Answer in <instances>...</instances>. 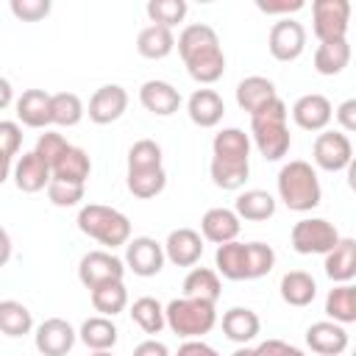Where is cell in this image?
Segmentation results:
<instances>
[{"instance_id":"2e32d148","label":"cell","mask_w":356,"mask_h":356,"mask_svg":"<svg viewBox=\"0 0 356 356\" xmlns=\"http://www.w3.org/2000/svg\"><path fill=\"white\" fill-rule=\"evenodd\" d=\"M306 345L317 356H342L348 350V331L334 320H320L306 328Z\"/></svg>"},{"instance_id":"ffe728a7","label":"cell","mask_w":356,"mask_h":356,"mask_svg":"<svg viewBox=\"0 0 356 356\" xmlns=\"http://www.w3.org/2000/svg\"><path fill=\"white\" fill-rule=\"evenodd\" d=\"M186 114L197 128H214L225 114V103L214 89H195L186 100Z\"/></svg>"},{"instance_id":"6f0895ef","label":"cell","mask_w":356,"mask_h":356,"mask_svg":"<svg viewBox=\"0 0 356 356\" xmlns=\"http://www.w3.org/2000/svg\"><path fill=\"white\" fill-rule=\"evenodd\" d=\"M231 356H259V353H256V348H248V345H242V348H236Z\"/></svg>"},{"instance_id":"bcb514c9","label":"cell","mask_w":356,"mask_h":356,"mask_svg":"<svg viewBox=\"0 0 356 356\" xmlns=\"http://www.w3.org/2000/svg\"><path fill=\"white\" fill-rule=\"evenodd\" d=\"M22 147V128L14 120H0V159L11 161Z\"/></svg>"},{"instance_id":"8d00e7d4","label":"cell","mask_w":356,"mask_h":356,"mask_svg":"<svg viewBox=\"0 0 356 356\" xmlns=\"http://www.w3.org/2000/svg\"><path fill=\"white\" fill-rule=\"evenodd\" d=\"M89 300H92L95 312H100L103 317H114L128 306V289L122 281H108V284L89 289Z\"/></svg>"},{"instance_id":"4fadbf2b","label":"cell","mask_w":356,"mask_h":356,"mask_svg":"<svg viewBox=\"0 0 356 356\" xmlns=\"http://www.w3.org/2000/svg\"><path fill=\"white\" fill-rule=\"evenodd\" d=\"M289 114H292V120H295L298 128L312 131V134H320V131L328 128V122H331V117H334V106H331V100H328L325 95L309 92V95H300V97L292 103Z\"/></svg>"},{"instance_id":"db71d44e","label":"cell","mask_w":356,"mask_h":356,"mask_svg":"<svg viewBox=\"0 0 356 356\" xmlns=\"http://www.w3.org/2000/svg\"><path fill=\"white\" fill-rule=\"evenodd\" d=\"M11 250H14V245H11V236H8V231L0 225V267H6V264H8V259H11Z\"/></svg>"},{"instance_id":"d6986e66","label":"cell","mask_w":356,"mask_h":356,"mask_svg":"<svg viewBox=\"0 0 356 356\" xmlns=\"http://www.w3.org/2000/svg\"><path fill=\"white\" fill-rule=\"evenodd\" d=\"M11 175H14V184H17V189L19 192H25V195H33V192H42V189H47V184H50V167L33 153V150H28V153H22L19 159H17V164L11 167Z\"/></svg>"},{"instance_id":"7dc6e473","label":"cell","mask_w":356,"mask_h":356,"mask_svg":"<svg viewBox=\"0 0 356 356\" xmlns=\"http://www.w3.org/2000/svg\"><path fill=\"white\" fill-rule=\"evenodd\" d=\"M8 8L19 22H39L50 14V0H11Z\"/></svg>"},{"instance_id":"83f0119b","label":"cell","mask_w":356,"mask_h":356,"mask_svg":"<svg viewBox=\"0 0 356 356\" xmlns=\"http://www.w3.org/2000/svg\"><path fill=\"white\" fill-rule=\"evenodd\" d=\"M211 159L250 161V136L242 128H222L211 139Z\"/></svg>"},{"instance_id":"cb8c5ba5","label":"cell","mask_w":356,"mask_h":356,"mask_svg":"<svg viewBox=\"0 0 356 356\" xmlns=\"http://www.w3.org/2000/svg\"><path fill=\"white\" fill-rule=\"evenodd\" d=\"M259 331H261V320L248 306H234L222 314V334L236 345H248L250 339L259 337Z\"/></svg>"},{"instance_id":"7a4b0ae2","label":"cell","mask_w":356,"mask_h":356,"mask_svg":"<svg viewBox=\"0 0 356 356\" xmlns=\"http://www.w3.org/2000/svg\"><path fill=\"white\" fill-rule=\"evenodd\" d=\"M289 108L281 97H273L264 103L256 114H250V145L261 153L267 161H281L292 147V134L286 125Z\"/></svg>"},{"instance_id":"44dd1931","label":"cell","mask_w":356,"mask_h":356,"mask_svg":"<svg viewBox=\"0 0 356 356\" xmlns=\"http://www.w3.org/2000/svg\"><path fill=\"white\" fill-rule=\"evenodd\" d=\"M323 267L334 284H350L356 278V239L339 236V242L325 253Z\"/></svg>"},{"instance_id":"c3c4849f","label":"cell","mask_w":356,"mask_h":356,"mask_svg":"<svg viewBox=\"0 0 356 356\" xmlns=\"http://www.w3.org/2000/svg\"><path fill=\"white\" fill-rule=\"evenodd\" d=\"M256 353L259 356H306L300 348L284 342V339H264L256 345Z\"/></svg>"},{"instance_id":"484cf974","label":"cell","mask_w":356,"mask_h":356,"mask_svg":"<svg viewBox=\"0 0 356 356\" xmlns=\"http://www.w3.org/2000/svg\"><path fill=\"white\" fill-rule=\"evenodd\" d=\"M273 97H278L275 83H273L270 78H264V75H248V78H242V81L236 83V103H239V108L248 111V114H256V111H259L264 103H270Z\"/></svg>"},{"instance_id":"e0dca14e","label":"cell","mask_w":356,"mask_h":356,"mask_svg":"<svg viewBox=\"0 0 356 356\" xmlns=\"http://www.w3.org/2000/svg\"><path fill=\"white\" fill-rule=\"evenodd\" d=\"M139 103L145 106V111H150L156 117H170L181 108V92L170 81L153 78L139 86Z\"/></svg>"},{"instance_id":"f546056e","label":"cell","mask_w":356,"mask_h":356,"mask_svg":"<svg viewBox=\"0 0 356 356\" xmlns=\"http://www.w3.org/2000/svg\"><path fill=\"white\" fill-rule=\"evenodd\" d=\"M117 325L111 317H103V314H95V317H86L78 328V339L89 348V350H111L117 345Z\"/></svg>"},{"instance_id":"9c48e42d","label":"cell","mask_w":356,"mask_h":356,"mask_svg":"<svg viewBox=\"0 0 356 356\" xmlns=\"http://www.w3.org/2000/svg\"><path fill=\"white\" fill-rule=\"evenodd\" d=\"M122 275H125V264L111 250H89L78 261V281L86 289H95L108 281H122Z\"/></svg>"},{"instance_id":"30bf717a","label":"cell","mask_w":356,"mask_h":356,"mask_svg":"<svg viewBox=\"0 0 356 356\" xmlns=\"http://www.w3.org/2000/svg\"><path fill=\"white\" fill-rule=\"evenodd\" d=\"M267 50L275 61L300 58V53L306 50V28L292 17H281L267 33Z\"/></svg>"},{"instance_id":"f907efd6","label":"cell","mask_w":356,"mask_h":356,"mask_svg":"<svg viewBox=\"0 0 356 356\" xmlns=\"http://www.w3.org/2000/svg\"><path fill=\"white\" fill-rule=\"evenodd\" d=\"M334 117H337V122H339L342 134L356 131V100H353V97H348L345 103H339V106L334 108Z\"/></svg>"},{"instance_id":"9a60e30c","label":"cell","mask_w":356,"mask_h":356,"mask_svg":"<svg viewBox=\"0 0 356 356\" xmlns=\"http://www.w3.org/2000/svg\"><path fill=\"white\" fill-rule=\"evenodd\" d=\"M164 259L175 267H195L203 256V236L195 228H175L164 239Z\"/></svg>"},{"instance_id":"9f6ffc18","label":"cell","mask_w":356,"mask_h":356,"mask_svg":"<svg viewBox=\"0 0 356 356\" xmlns=\"http://www.w3.org/2000/svg\"><path fill=\"white\" fill-rule=\"evenodd\" d=\"M11 175V161H6V159H0V184H6V178Z\"/></svg>"},{"instance_id":"d590c367","label":"cell","mask_w":356,"mask_h":356,"mask_svg":"<svg viewBox=\"0 0 356 356\" xmlns=\"http://www.w3.org/2000/svg\"><path fill=\"white\" fill-rule=\"evenodd\" d=\"M86 108L83 100L75 92H56L50 95V125H61V128H72L83 120Z\"/></svg>"},{"instance_id":"1f68e13d","label":"cell","mask_w":356,"mask_h":356,"mask_svg":"<svg viewBox=\"0 0 356 356\" xmlns=\"http://www.w3.org/2000/svg\"><path fill=\"white\" fill-rule=\"evenodd\" d=\"M136 50L142 58H150V61H159V58H167L172 50H175V36L170 28H161V25H147L139 31L136 36Z\"/></svg>"},{"instance_id":"816d5d0a","label":"cell","mask_w":356,"mask_h":356,"mask_svg":"<svg viewBox=\"0 0 356 356\" xmlns=\"http://www.w3.org/2000/svg\"><path fill=\"white\" fill-rule=\"evenodd\" d=\"M175 356H220V353L209 342H203V339H184L178 345V353Z\"/></svg>"},{"instance_id":"6da1fadb","label":"cell","mask_w":356,"mask_h":356,"mask_svg":"<svg viewBox=\"0 0 356 356\" xmlns=\"http://www.w3.org/2000/svg\"><path fill=\"white\" fill-rule=\"evenodd\" d=\"M175 47H178V56L189 72L192 81L203 83V86H211L222 78L225 72V53L220 47V36L211 25L206 22H192L186 25L178 39H175Z\"/></svg>"},{"instance_id":"603a6c76","label":"cell","mask_w":356,"mask_h":356,"mask_svg":"<svg viewBox=\"0 0 356 356\" xmlns=\"http://www.w3.org/2000/svg\"><path fill=\"white\" fill-rule=\"evenodd\" d=\"M89 172H92V159H89V153H86L83 147H75V145H70V147L56 159V164L50 167V175H53L56 181L83 184V186H86Z\"/></svg>"},{"instance_id":"680465c9","label":"cell","mask_w":356,"mask_h":356,"mask_svg":"<svg viewBox=\"0 0 356 356\" xmlns=\"http://www.w3.org/2000/svg\"><path fill=\"white\" fill-rule=\"evenodd\" d=\"M89 356H111V350H92Z\"/></svg>"},{"instance_id":"681fc988","label":"cell","mask_w":356,"mask_h":356,"mask_svg":"<svg viewBox=\"0 0 356 356\" xmlns=\"http://www.w3.org/2000/svg\"><path fill=\"white\" fill-rule=\"evenodd\" d=\"M303 6H306L303 0H256L259 11H264V14H284V17L300 11Z\"/></svg>"},{"instance_id":"836d02e7","label":"cell","mask_w":356,"mask_h":356,"mask_svg":"<svg viewBox=\"0 0 356 356\" xmlns=\"http://www.w3.org/2000/svg\"><path fill=\"white\" fill-rule=\"evenodd\" d=\"M325 314H328V320H334L339 325L356 323V286L353 284H337L325 295Z\"/></svg>"},{"instance_id":"7bdbcfd3","label":"cell","mask_w":356,"mask_h":356,"mask_svg":"<svg viewBox=\"0 0 356 356\" xmlns=\"http://www.w3.org/2000/svg\"><path fill=\"white\" fill-rule=\"evenodd\" d=\"M275 267V250L267 242H248V281L264 278Z\"/></svg>"},{"instance_id":"3957f363","label":"cell","mask_w":356,"mask_h":356,"mask_svg":"<svg viewBox=\"0 0 356 356\" xmlns=\"http://www.w3.org/2000/svg\"><path fill=\"white\" fill-rule=\"evenodd\" d=\"M275 189H278V197L284 200V206L289 211H300V214L317 209L323 200L317 170L303 159H292L278 170Z\"/></svg>"},{"instance_id":"11a10c76","label":"cell","mask_w":356,"mask_h":356,"mask_svg":"<svg viewBox=\"0 0 356 356\" xmlns=\"http://www.w3.org/2000/svg\"><path fill=\"white\" fill-rule=\"evenodd\" d=\"M11 100H14V86H11V81H8V78H3V75H0V111H3V108H8V106H11Z\"/></svg>"},{"instance_id":"60d3db41","label":"cell","mask_w":356,"mask_h":356,"mask_svg":"<svg viewBox=\"0 0 356 356\" xmlns=\"http://www.w3.org/2000/svg\"><path fill=\"white\" fill-rule=\"evenodd\" d=\"M147 17H150V25H161V28H175L178 22H184L189 6L184 0H150L145 6Z\"/></svg>"},{"instance_id":"ee69618b","label":"cell","mask_w":356,"mask_h":356,"mask_svg":"<svg viewBox=\"0 0 356 356\" xmlns=\"http://www.w3.org/2000/svg\"><path fill=\"white\" fill-rule=\"evenodd\" d=\"M44 192H47V200H50L53 206H58V209H72V206H78V203L83 200L86 186H83V184H67V181L50 178V184H47Z\"/></svg>"},{"instance_id":"e575fe53","label":"cell","mask_w":356,"mask_h":356,"mask_svg":"<svg viewBox=\"0 0 356 356\" xmlns=\"http://www.w3.org/2000/svg\"><path fill=\"white\" fill-rule=\"evenodd\" d=\"M33 331V314L19 300H0V334L17 339Z\"/></svg>"},{"instance_id":"f5cc1de1","label":"cell","mask_w":356,"mask_h":356,"mask_svg":"<svg viewBox=\"0 0 356 356\" xmlns=\"http://www.w3.org/2000/svg\"><path fill=\"white\" fill-rule=\"evenodd\" d=\"M131 356H170V348L164 342H159V339H145V342H139L134 348Z\"/></svg>"},{"instance_id":"f1b7e54d","label":"cell","mask_w":356,"mask_h":356,"mask_svg":"<svg viewBox=\"0 0 356 356\" xmlns=\"http://www.w3.org/2000/svg\"><path fill=\"white\" fill-rule=\"evenodd\" d=\"M234 214L248 222H264L275 214V197L264 189H245L234 200Z\"/></svg>"},{"instance_id":"4dcf8cb0","label":"cell","mask_w":356,"mask_h":356,"mask_svg":"<svg viewBox=\"0 0 356 356\" xmlns=\"http://www.w3.org/2000/svg\"><path fill=\"white\" fill-rule=\"evenodd\" d=\"M181 289H184V298L217 303V298H220V292H222V284H220V275H217L211 267H192V270L186 273Z\"/></svg>"},{"instance_id":"ac0fdd59","label":"cell","mask_w":356,"mask_h":356,"mask_svg":"<svg viewBox=\"0 0 356 356\" xmlns=\"http://www.w3.org/2000/svg\"><path fill=\"white\" fill-rule=\"evenodd\" d=\"M239 228H242V220L234 214V209H225V206H214L200 217V236L214 245L234 242L239 236Z\"/></svg>"},{"instance_id":"f35d334b","label":"cell","mask_w":356,"mask_h":356,"mask_svg":"<svg viewBox=\"0 0 356 356\" xmlns=\"http://www.w3.org/2000/svg\"><path fill=\"white\" fill-rule=\"evenodd\" d=\"M125 184H128V192H131L134 197L150 200V197H156V195L164 192V186H167V172H164V167H159V170H128Z\"/></svg>"},{"instance_id":"ba28073f","label":"cell","mask_w":356,"mask_h":356,"mask_svg":"<svg viewBox=\"0 0 356 356\" xmlns=\"http://www.w3.org/2000/svg\"><path fill=\"white\" fill-rule=\"evenodd\" d=\"M312 159L325 172H342L353 161V145L342 131H320L312 145Z\"/></svg>"},{"instance_id":"74e56055","label":"cell","mask_w":356,"mask_h":356,"mask_svg":"<svg viewBox=\"0 0 356 356\" xmlns=\"http://www.w3.org/2000/svg\"><path fill=\"white\" fill-rule=\"evenodd\" d=\"M209 175L214 181V186L236 192L245 186L248 175H250V161H222V159H211L209 164Z\"/></svg>"},{"instance_id":"b9f144b4","label":"cell","mask_w":356,"mask_h":356,"mask_svg":"<svg viewBox=\"0 0 356 356\" xmlns=\"http://www.w3.org/2000/svg\"><path fill=\"white\" fill-rule=\"evenodd\" d=\"M161 167V145L153 139H139L128 147V170H159Z\"/></svg>"},{"instance_id":"52a82bcc","label":"cell","mask_w":356,"mask_h":356,"mask_svg":"<svg viewBox=\"0 0 356 356\" xmlns=\"http://www.w3.org/2000/svg\"><path fill=\"white\" fill-rule=\"evenodd\" d=\"M350 3L348 0H314L312 3V31L320 42L348 39Z\"/></svg>"},{"instance_id":"8992f818","label":"cell","mask_w":356,"mask_h":356,"mask_svg":"<svg viewBox=\"0 0 356 356\" xmlns=\"http://www.w3.org/2000/svg\"><path fill=\"white\" fill-rule=\"evenodd\" d=\"M337 242H339L337 225L323 217H303L289 231V245L300 256H314V253L325 256Z\"/></svg>"},{"instance_id":"ab89813d","label":"cell","mask_w":356,"mask_h":356,"mask_svg":"<svg viewBox=\"0 0 356 356\" xmlns=\"http://www.w3.org/2000/svg\"><path fill=\"white\" fill-rule=\"evenodd\" d=\"M131 320L145 331V334H150V337H156V334H161V328L167 325L164 323V306L156 300V298H150V295H145V298H136L134 303H131Z\"/></svg>"},{"instance_id":"5bb4252c","label":"cell","mask_w":356,"mask_h":356,"mask_svg":"<svg viewBox=\"0 0 356 356\" xmlns=\"http://www.w3.org/2000/svg\"><path fill=\"white\" fill-rule=\"evenodd\" d=\"M128 108V92L120 83H103L100 89H95V95L89 97V120L95 125H108L114 120H120Z\"/></svg>"},{"instance_id":"7c38bea8","label":"cell","mask_w":356,"mask_h":356,"mask_svg":"<svg viewBox=\"0 0 356 356\" xmlns=\"http://www.w3.org/2000/svg\"><path fill=\"white\" fill-rule=\"evenodd\" d=\"M78 339V331L64 317H47L33 331V345L42 356H67Z\"/></svg>"},{"instance_id":"5b68a950","label":"cell","mask_w":356,"mask_h":356,"mask_svg":"<svg viewBox=\"0 0 356 356\" xmlns=\"http://www.w3.org/2000/svg\"><path fill=\"white\" fill-rule=\"evenodd\" d=\"M164 323L181 339H200L203 334H209L217 325V309H214V303L181 295L164 306Z\"/></svg>"},{"instance_id":"d6a6232c","label":"cell","mask_w":356,"mask_h":356,"mask_svg":"<svg viewBox=\"0 0 356 356\" xmlns=\"http://www.w3.org/2000/svg\"><path fill=\"white\" fill-rule=\"evenodd\" d=\"M350 64V44L348 39L320 42L314 50V70L320 75H339Z\"/></svg>"},{"instance_id":"d4e9b609","label":"cell","mask_w":356,"mask_h":356,"mask_svg":"<svg viewBox=\"0 0 356 356\" xmlns=\"http://www.w3.org/2000/svg\"><path fill=\"white\" fill-rule=\"evenodd\" d=\"M214 273L228 281H248V242H225L217 245L214 253Z\"/></svg>"},{"instance_id":"277c9868","label":"cell","mask_w":356,"mask_h":356,"mask_svg":"<svg viewBox=\"0 0 356 356\" xmlns=\"http://www.w3.org/2000/svg\"><path fill=\"white\" fill-rule=\"evenodd\" d=\"M75 222H78L81 234L106 245L108 250H114V248H120L131 239V220L120 209H111V206H103V203L81 206Z\"/></svg>"},{"instance_id":"8fae6325","label":"cell","mask_w":356,"mask_h":356,"mask_svg":"<svg viewBox=\"0 0 356 356\" xmlns=\"http://www.w3.org/2000/svg\"><path fill=\"white\" fill-rule=\"evenodd\" d=\"M164 248L153 236H134L125 242V270H131L139 278H153L164 267Z\"/></svg>"},{"instance_id":"4316f807","label":"cell","mask_w":356,"mask_h":356,"mask_svg":"<svg viewBox=\"0 0 356 356\" xmlns=\"http://www.w3.org/2000/svg\"><path fill=\"white\" fill-rule=\"evenodd\" d=\"M278 289H281L284 303H289L295 309H303V306H309L317 298V281L306 270H289V273H284Z\"/></svg>"},{"instance_id":"7402d4cb","label":"cell","mask_w":356,"mask_h":356,"mask_svg":"<svg viewBox=\"0 0 356 356\" xmlns=\"http://www.w3.org/2000/svg\"><path fill=\"white\" fill-rule=\"evenodd\" d=\"M17 120L28 128H47L50 125V92L44 89H25L17 103Z\"/></svg>"},{"instance_id":"f6af8a7d","label":"cell","mask_w":356,"mask_h":356,"mask_svg":"<svg viewBox=\"0 0 356 356\" xmlns=\"http://www.w3.org/2000/svg\"><path fill=\"white\" fill-rule=\"evenodd\" d=\"M67 147H70V142H67L61 134H56V131H44V134L36 139L33 153H36L47 167H53V164H56V159H58Z\"/></svg>"}]
</instances>
